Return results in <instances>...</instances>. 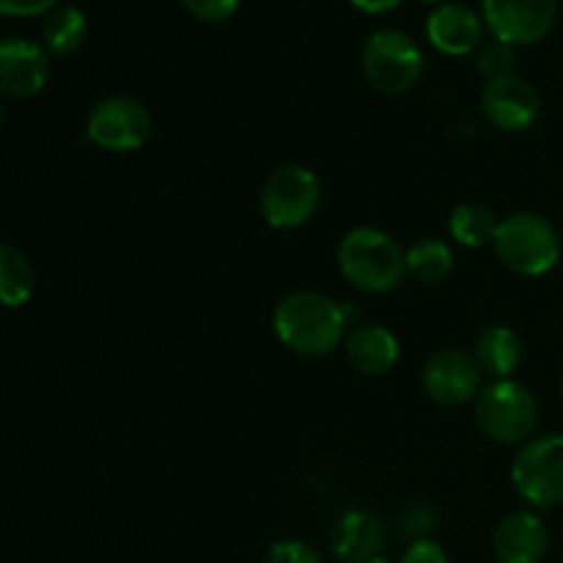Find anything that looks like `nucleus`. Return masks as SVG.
Listing matches in <instances>:
<instances>
[{
    "mask_svg": "<svg viewBox=\"0 0 563 563\" xmlns=\"http://www.w3.org/2000/svg\"><path fill=\"white\" fill-rule=\"evenodd\" d=\"M273 328L295 355L322 357L346 341L350 308L322 291H291L275 306Z\"/></svg>",
    "mask_w": 563,
    "mask_h": 563,
    "instance_id": "f257e3e1",
    "label": "nucleus"
},
{
    "mask_svg": "<svg viewBox=\"0 0 563 563\" xmlns=\"http://www.w3.org/2000/svg\"><path fill=\"white\" fill-rule=\"evenodd\" d=\"M339 269L357 291L388 295L399 289L407 273V253L385 231L361 225L344 234L339 245Z\"/></svg>",
    "mask_w": 563,
    "mask_h": 563,
    "instance_id": "f03ea898",
    "label": "nucleus"
},
{
    "mask_svg": "<svg viewBox=\"0 0 563 563\" xmlns=\"http://www.w3.org/2000/svg\"><path fill=\"white\" fill-rule=\"evenodd\" d=\"M493 245L504 267L526 278H542L561 262V240L555 225L528 209L500 220Z\"/></svg>",
    "mask_w": 563,
    "mask_h": 563,
    "instance_id": "7ed1b4c3",
    "label": "nucleus"
},
{
    "mask_svg": "<svg viewBox=\"0 0 563 563\" xmlns=\"http://www.w3.org/2000/svg\"><path fill=\"white\" fill-rule=\"evenodd\" d=\"M476 423L495 443H526L539 427V405L526 385L495 379L478 394Z\"/></svg>",
    "mask_w": 563,
    "mask_h": 563,
    "instance_id": "20e7f679",
    "label": "nucleus"
},
{
    "mask_svg": "<svg viewBox=\"0 0 563 563\" xmlns=\"http://www.w3.org/2000/svg\"><path fill=\"white\" fill-rule=\"evenodd\" d=\"M319 203H322V185H319L317 174L297 163L278 165L267 176L262 198H258L262 218L275 231L302 229L317 214Z\"/></svg>",
    "mask_w": 563,
    "mask_h": 563,
    "instance_id": "39448f33",
    "label": "nucleus"
},
{
    "mask_svg": "<svg viewBox=\"0 0 563 563\" xmlns=\"http://www.w3.org/2000/svg\"><path fill=\"white\" fill-rule=\"evenodd\" d=\"M361 66L366 80L383 93H407L423 75V53L407 33L385 27L372 33L363 44Z\"/></svg>",
    "mask_w": 563,
    "mask_h": 563,
    "instance_id": "423d86ee",
    "label": "nucleus"
},
{
    "mask_svg": "<svg viewBox=\"0 0 563 563\" xmlns=\"http://www.w3.org/2000/svg\"><path fill=\"white\" fill-rule=\"evenodd\" d=\"M511 484L537 509L563 504V434L528 440L511 462Z\"/></svg>",
    "mask_w": 563,
    "mask_h": 563,
    "instance_id": "0eeeda50",
    "label": "nucleus"
},
{
    "mask_svg": "<svg viewBox=\"0 0 563 563\" xmlns=\"http://www.w3.org/2000/svg\"><path fill=\"white\" fill-rule=\"evenodd\" d=\"M152 130L154 119L146 104L126 93L99 99L86 119L88 141L104 152H137L148 143Z\"/></svg>",
    "mask_w": 563,
    "mask_h": 563,
    "instance_id": "6e6552de",
    "label": "nucleus"
},
{
    "mask_svg": "<svg viewBox=\"0 0 563 563\" xmlns=\"http://www.w3.org/2000/svg\"><path fill=\"white\" fill-rule=\"evenodd\" d=\"M482 366L467 352L440 350L423 363L421 385L423 394L443 407H462L467 401H476L482 394Z\"/></svg>",
    "mask_w": 563,
    "mask_h": 563,
    "instance_id": "1a4fd4ad",
    "label": "nucleus"
},
{
    "mask_svg": "<svg viewBox=\"0 0 563 563\" xmlns=\"http://www.w3.org/2000/svg\"><path fill=\"white\" fill-rule=\"evenodd\" d=\"M484 25L498 42L537 44L553 31L555 0H482Z\"/></svg>",
    "mask_w": 563,
    "mask_h": 563,
    "instance_id": "9d476101",
    "label": "nucleus"
},
{
    "mask_svg": "<svg viewBox=\"0 0 563 563\" xmlns=\"http://www.w3.org/2000/svg\"><path fill=\"white\" fill-rule=\"evenodd\" d=\"M482 110L493 126L504 132H522L539 119L542 99L539 91L522 77H500L484 86Z\"/></svg>",
    "mask_w": 563,
    "mask_h": 563,
    "instance_id": "9b49d317",
    "label": "nucleus"
},
{
    "mask_svg": "<svg viewBox=\"0 0 563 563\" xmlns=\"http://www.w3.org/2000/svg\"><path fill=\"white\" fill-rule=\"evenodd\" d=\"M49 77V58L44 44L27 38H5L0 44V91L25 99L42 91Z\"/></svg>",
    "mask_w": 563,
    "mask_h": 563,
    "instance_id": "f8f14e48",
    "label": "nucleus"
},
{
    "mask_svg": "<svg viewBox=\"0 0 563 563\" xmlns=\"http://www.w3.org/2000/svg\"><path fill=\"white\" fill-rule=\"evenodd\" d=\"M550 548V533L542 517L520 509L498 522L493 537L495 559L500 563H542Z\"/></svg>",
    "mask_w": 563,
    "mask_h": 563,
    "instance_id": "ddd939ff",
    "label": "nucleus"
},
{
    "mask_svg": "<svg viewBox=\"0 0 563 563\" xmlns=\"http://www.w3.org/2000/svg\"><path fill=\"white\" fill-rule=\"evenodd\" d=\"M427 36L440 53L467 55L482 47L484 22L471 5L443 3L429 14Z\"/></svg>",
    "mask_w": 563,
    "mask_h": 563,
    "instance_id": "4468645a",
    "label": "nucleus"
},
{
    "mask_svg": "<svg viewBox=\"0 0 563 563\" xmlns=\"http://www.w3.org/2000/svg\"><path fill=\"white\" fill-rule=\"evenodd\" d=\"M385 542V526L368 511H346L339 517L330 533L333 555L344 563H368L377 559Z\"/></svg>",
    "mask_w": 563,
    "mask_h": 563,
    "instance_id": "2eb2a0df",
    "label": "nucleus"
},
{
    "mask_svg": "<svg viewBox=\"0 0 563 563\" xmlns=\"http://www.w3.org/2000/svg\"><path fill=\"white\" fill-rule=\"evenodd\" d=\"M346 361L366 377H383L399 361V339L383 324H361L344 341Z\"/></svg>",
    "mask_w": 563,
    "mask_h": 563,
    "instance_id": "dca6fc26",
    "label": "nucleus"
},
{
    "mask_svg": "<svg viewBox=\"0 0 563 563\" xmlns=\"http://www.w3.org/2000/svg\"><path fill=\"white\" fill-rule=\"evenodd\" d=\"M484 374L495 379H511V374L522 363V339L509 328V324H493L476 339V352Z\"/></svg>",
    "mask_w": 563,
    "mask_h": 563,
    "instance_id": "f3484780",
    "label": "nucleus"
},
{
    "mask_svg": "<svg viewBox=\"0 0 563 563\" xmlns=\"http://www.w3.org/2000/svg\"><path fill=\"white\" fill-rule=\"evenodd\" d=\"M88 38V20L77 5H55L42 22L44 49L53 55H71Z\"/></svg>",
    "mask_w": 563,
    "mask_h": 563,
    "instance_id": "a211bd4d",
    "label": "nucleus"
},
{
    "mask_svg": "<svg viewBox=\"0 0 563 563\" xmlns=\"http://www.w3.org/2000/svg\"><path fill=\"white\" fill-rule=\"evenodd\" d=\"M36 289V273L22 251L11 242L0 245V297L5 308H20L31 300Z\"/></svg>",
    "mask_w": 563,
    "mask_h": 563,
    "instance_id": "6ab92c4d",
    "label": "nucleus"
},
{
    "mask_svg": "<svg viewBox=\"0 0 563 563\" xmlns=\"http://www.w3.org/2000/svg\"><path fill=\"white\" fill-rule=\"evenodd\" d=\"M500 220L484 203H460L449 218V231L462 247H484L495 242Z\"/></svg>",
    "mask_w": 563,
    "mask_h": 563,
    "instance_id": "aec40b11",
    "label": "nucleus"
},
{
    "mask_svg": "<svg viewBox=\"0 0 563 563\" xmlns=\"http://www.w3.org/2000/svg\"><path fill=\"white\" fill-rule=\"evenodd\" d=\"M451 269H454V253L443 240L429 236L407 251V273L421 284H440L449 278Z\"/></svg>",
    "mask_w": 563,
    "mask_h": 563,
    "instance_id": "412c9836",
    "label": "nucleus"
},
{
    "mask_svg": "<svg viewBox=\"0 0 563 563\" xmlns=\"http://www.w3.org/2000/svg\"><path fill=\"white\" fill-rule=\"evenodd\" d=\"M476 66H478V71H482V77H487V82L500 80V77H511L517 69L515 47L495 38V42L478 47Z\"/></svg>",
    "mask_w": 563,
    "mask_h": 563,
    "instance_id": "4be33fe9",
    "label": "nucleus"
},
{
    "mask_svg": "<svg viewBox=\"0 0 563 563\" xmlns=\"http://www.w3.org/2000/svg\"><path fill=\"white\" fill-rule=\"evenodd\" d=\"M269 563H324L322 555L302 539H280L269 548Z\"/></svg>",
    "mask_w": 563,
    "mask_h": 563,
    "instance_id": "5701e85b",
    "label": "nucleus"
},
{
    "mask_svg": "<svg viewBox=\"0 0 563 563\" xmlns=\"http://www.w3.org/2000/svg\"><path fill=\"white\" fill-rule=\"evenodd\" d=\"M181 5L203 22H223L234 14L240 0H181Z\"/></svg>",
    "mask_w": 563,
    "mask_h": 563,
    "instance_id": "b1692460",
    "label": "nucleus"
},
{
    "mask_svg": "<svg viewBox=\"0 0 563 563\" xmlns=\"http://www.w3.org/2000/svg\"><path fill=\"white\" fill-rule=\"evenodd\" d=\"M399 563H449V555H445V550L434 539H416L401 553Z\"/></svg>",
    "mask_w": 563,
    "mask_h": 563,
    "instance_id": "393cba45",
    "label": "nucleus"
},
{
    "mask_svg": "<svg viewBox=\"0 0 563 563\" xmlns=\"http://www.w3.org/2000/svg\"><path fill=\"white\" fill-rule=\"evenodd\" d=\"M58 5V0H0V11L5 16H36L49 14Z\"/></svg>",
    "mask_w": 563,
    "mask_h": 563,
    "instance_id": "a878e982",
    "label": "nucleus"
},
{
    "mask_svg": "<svg viewBox=\"0 0 563 563\" xmlns=\"http://www.w3.org/2000/svg\"><path fill=\"white\" fill-rule=\"evenodd\" d=\"M401 0H352V5H357L361 11H366V14H383V11H390L396 9Z\"/></svg>",
    "mask_w": 563,
    "mask_h": 563,
    "instance_id": "bb28decb",
    "label": "nucleus"
},
{
    "mask_svg": "<svg viewBox=\"0 0 563 563\" xmlns=\"http://www.w3.org/2000/svg\"><path fill=\"white\" fill-rule=\"evenodd\" d=\"M561 394H563V374H561Z\"/></svg>",
    "mask_w": 563,
    "mask_h": 563,
    "instance_id": "cd10ccee",
    "label": "nucleus"
}]
</instances>
